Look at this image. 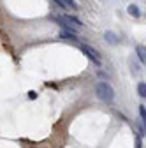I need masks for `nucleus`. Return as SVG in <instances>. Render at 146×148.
Returning a JSON list of instances; mask_svg holds the SVG:
<instances>
[{
    "mask_svg": "<svg viewBox=\"0 0 146 148\" xmlns=\"http://www.w3.org/2000/svg\"><path fill=\"white\" fill-rule=\"evenodd\" d=\"M139 115H141V120H143V123L146 127V108L144 106H139Z\"/></svg>",
    "mask_w": 146,
    "mask_h": 148,
    "instance_id": "nucleus-8",
    "label": "nucleus"
},
{
    "mask_svg": "<svg viewBox=\"0 0 146 148\" xmlns=\"http://www.w3.org/2000/svg\"><path fill=\"white\" fill-rule=\"evenodd\" d=\"M137 94L146 99V83H139L137 85Z\"/></svg>",
    "mask_w": 146,
    "mask_h": 148,
    "instance_id": "nucleus-7",
    "label": "nucleus"
},
{
    "mask_svg": "<svg viewBox=\"0 0 146 148\" xmlns=\"http://www.w3.org/2000/svg\"><path fill=\"white\" fill-rule=\"evenodd\" d=\"M104 39H106V42H109V44H118V35L115 34V32H104Z\"/></svg>",
    "mask_w": 146,
    "mask_h": 148,
    "instance_id": "nucleus-5",
    "label": "nucleus"
},
{
    "mask_svg": "<svg viewBox=\"0 0 146 148\" xmlns=\"http://www.w3.org/2000/svg\"><path fill=\"white\" fill-rule=\"evenodd\" d=\"M65 5L70 7V9H78V4H76V0H63Z\"/></svg>",
    "mask_w": 146,
    "mask_h": 148,
    "instance_id": "nucleus-9",
    "label": "nucleus"
},
{
    "mask_svg": "<svg viewBox=\"0 0 146 148\" xmlns=\"http://www.w3.org/2000/svg\"><path fill=\"white\" fill-rule=\"evenodd\" d=\"M136 53H137V58H139V62L146 65V46L139 44V46L136 48Z\"/></svg>",
    "mask_w": 146,
    "mask_h": 148,
    "instance_id": "nucleus-3",
    "label": "nucleus"
},
{
    "mask_svg": "<svg viewBox=\"0 0 146 148\" xmlns=\"http://www.w3.org/2000/svg\"><path fill=\"white\" fill-rule=\"evenodd\" d=\"M79 48H81V51H83V53H85L86 57L92 60L95 65H100V55H99V51H97V49H93L92 46H88V44H81Z\"/></svg>",
    "mask_w": 146,
    "mask_h": 148,
    "instance_id": "nucleus-2",
    "label": "nucleus"
},
{
    "mask_svg": "<svg viewBox=\"0 0 146 148\" xmlns=\"http://www.w3.org/2000/svg\"><path fill=\"white\" fill-rule=\"evenodd\" d=\"M60 37H62V39H70V41H78L79 39L78 34L74 30H62L60 32Z\"/></svg>",
    "mask_w": 146,
    "mask_h": 148,
    "instance_id": "nucleus-4",
    "label": "nucleus"
},
{
    "mask_svg": "<svg viewBox=\"0 0 146 148\" xmlns=\"http://www.w3.org/2000/svg\"><path fill=\"white\" fill-rule=\"evenodd\" d=\"M37 97V94H35V92H28V99H35Z\"/></svg>",
    "mask_w": 146,
    "mask_h": 148,
    "instance_id": "nucleus-11",
    "label": "nucleus"
},
{
    "mask_svg": "<svg viewBox=\"0 0 146 148\" xmlns=\"http://www.w3.org/2000/svg\"><path fill=\"white\" fill-rule=\"evenodd\" d=\"M95 94L104 102H113V99H115V90H113V86L107 85V83H104V81H99L95 85Z\"/></svg>",
    "mask_w": 146,
    "mask_h": 148,
    "instance_id": "nucleus-1",
    "label": "nucleus"
},
{
    "mask_svg": "<svg viewBox=\"0 0 146 148\" xmlns=\"http://www.w3.org/2000/svg\"><path fill=\"white\" fill-rule=\"evenodd\" d=\"M136 148H141V136H137L136 139Z\"/></svg>",
    "mask_w": 146,
    "mask_h": 148,
    "instance_id": "nucleus-12",
    "label": "nucleus"
},
{
    "mask_svg": "<svg viewBox=\"0 0 146 148\" xmlns=\"http://www.w3.org/2000/svg\"><path fill=\"white\" fill-rule=\"evenodd\" d=\"M53 2L57 4V5H58L60 9H65V7H67V5H65V2H63V0H53Z\"/></svg>",
    "mask_w": 146,
    "mask_h": 148,
    "instance_id": "nucleus-10",
    "label": "nucleus"
},
{
    "mask_svg": "<svg viewBox=\"0 0 146 148\" xmlns=\"http://www.w3.org/2000/svg\"><path fill=\"white\" fill-rule=\"evenodd\" d=\"M127 11H129V14H132L134 18H139V16H141V11H139V7H137V5H134V4H130L129 7H127Z\"/></svg>",
    "mask_w": 146,
    "mask_h": 148,
    "instance_id": "nucleus-6",
    "label": "nucleus"
},
{
    "mask_svg": "<svg viewBox=\"0 0 146 148\" xmlns=\"http://www.w3.org/2000/svg\"><path fill=\"white\" fill-rule=\"evenodd\" d=\"M97 74H99V78H107V74H106V72H102V71H99Z\"/></svg>",
    "mask_w": 146,
    "mask_h": 148,
    "instance_id": "nucleus-13",
    "label": "nucleus"
}]
</instances>
